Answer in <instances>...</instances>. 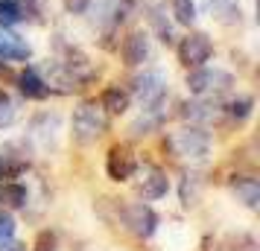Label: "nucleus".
<instances>
[{
  "label": "nucleus",
  "mask_w": 260,
  "mask_h": 251,
  "mask_svg": "<svg viewBox=\"0 0 260 251\" xmlns=\"http://www.w3.org/2000/svg\"><path fill=\"white\" fill-rule=\"evenodd\" d=\"M29 53H32V50H29V44H26L21 35L0 29V59L3 61H26Z\"/></svg>",
  "instance_id": "1a4fd4ad"
},
{
  "label": "nucleus",
  "mask_w": 260,
  "mask_h": 251,
  "mask_svg": "<svg viewBox=\"0 0 260 251\" xmlns=\"http://www.w3.org/2000/svg\"><path fill=\"white\" fill-rule=\"evenodd\" d=\"M129 102H132V94L126 91V88H120V85L106 88L103 96H100V105H103L106 114H123V111L129 108Z\"/></svg>",
  "instance_id": "f8f14e48"
},
{
  "label": "nucleus",
  "mask_w": 260,
  "mask_h": 251,
  "mask_svg": "<svg viewBox=\"0 0 260 251\" xmlns=\"http://www.w3.org/2000/svg\"><path fill=\"white\" fill-rule=\"evenodd\" d=\"M146 56H149V38H146V32H132L123 41V61L129 67H138V64L146 61Z\"/></svg>",
  "instance_id": "9d476101"
},
{
  "label": "nucleus",
  "mask_w": 260,
  "mask_h": 251,
  "mask_svg": "<svg viewBox=\"0 0 260 251\" xmlns=\"http://www.w3.org/2000/svg\"><path fill=\"white\" fill-rule=\"evenodd\" d=\"M88 6H91V0H64V9L71 15H85Z\"/></svg>",
  "instance_id": "5701e85b"
},
{
  "label": "nucleus",
  "mask_w": 260,
  "mask_h": 251,
  "mask_svg": "<svg viewBox=\"0 0 260 251\" xmlns=\"http://www.w3.org/2000/svg\"><path fill=\"white\" fill-rule=\"evenodd\" d=\"M167 190H170V181H167V175L158 167H146L141 172L138 193H141L143 199H149V202H155V199H164Z\"/></svg>",
  "instance_id": "6e6552de"
},
{
  "label": "nucleus",
  "mask_w": 260,
  "mask_h": 251,
  "mask_svg": "<svg viewBox=\"0 0 260 251\" xmlns=\"http://www.w3.org/2000/svg\"><path fill=\"white\" fill-rule=\"evenodd\" d=\"M15 169H18V167H12V164H9V158H0V181L6 178V175H12Z\"/></svg>",
  "instance_id": "393cba45"
},
{
  "label": "nucleus",
  "mask_w": 260,
  "mask_h": 251,
  "mask_svg": "<svg viewBox=\"0 0 260 251\" xmlns=\"http://www.w3.org/2000/svg\"><path fill=\"white\" fill-rule=\"evenodd\" d=\"M211 56H213V44L205 32H190L178 44V61L184 67H202Z\"/></svg>",
  "instance_id": "423d86ee"
},
{
  "label": "nucleus",
  "mask_w": 260,
  "mask_h": 251,
  "mask_svg": "<svg viewBox=\"0 0 260 251\" xmlns=\"http://www.w3.org/2000/svg\"><path fill=\"white\" fill-rule=\"evenodd\" d=\"M26 18L24 0H0V26H15Z\"/></svg>",
  "instance_id": "dca6fc26"
},
{
  "label": "nucleus",
  "mask_w": 260,
  "mask_h": 251,
  "mask_svg": "<svg viewBox=\"0 0 260 251\" xmlns=\"http://www.w3.org/2000/svg\"><path fill=\"white\" fill-rule=\"evenodd\" d=\"M0 251H26V245L15 242V239H0Z\"/></svg>",
  "instance_id": "b1692460"
},
{
  "label": "nucleus",
  "mask_w": 260,
  "mask_h": 251,
  "mask_svg": "<svg viewBox=\"0 0 260 251\" xmlns=\"http://www.w3.org/2000/svg\"><path fill=\"white\" fill-rule=\"evenodd\" d=\"M208 9H211V18H216L219 24H240V3L237 0H208Z\"/></svg>",
  "instance_id": "2eb2a0df"
},
{
  "label": "nucleus",
  "mask_w": 260,
  "mask_h": 251,
  "mask_svg": "<svg viewBox=\"0 0 260 251\" xmlns=\"http://www.w3.org/2000/svg\"><path fill=\"white\" fill-rule=\"evenodd\" d=\"M132 94L143 108H158L167 99V79L161 70H143L132 79Z\"/></svg>",
  "instance_id": "20e7f679"
},
{
  "label": "nucleus",
  "mask_w": 260,
  "mask_h": 251,
  "mask_svg": "<svg viewBox=\"0 0 260 251\" xmlns=\"http://www.w3.org/2000/svg\"><path fill=\"white\" fill-rule=\"evenodd\" d=\"M181 114H184L187 120H193V123H208V120L216 117V108L208 105V102H187Z\"/></svg>",
  "instance_id": "6ab92c4d"
},
{
  "label": "nucleus",
  "mask_w": 260,
  "mask_h": 251,
  "mask_svg": "<svg viewBox=\"0 0 260 251\" xmlns=\"http://www.w3.org/2000/svg\"><path fill=\"white\" fill-rule=\"evenodd\" d=\"M161 120H164V114H161V105L158 108H143V114L135 123H132L129 132L135 134V137H143V134H152L161 129Z\"/></svg>",
  "instance_id": "4468645a"
},
{
  "label": "nucleus",
  "mask_w": 260,
  "mask_h": 251,
  "mask_svg": "<svg viewBox=\"0 0 260 251\" xmlns=\"http://www.w3.org/2000/svg\"><path fill=\"white\" fill-rule=\"evenodd\" d=\"M167 149L181 161H202L211 149V137L202 129H178L167 134Z\"/></svg>",
  "instance_id": "f03ea898"
},
{
  "label": "nucleus",
  "mask_w": 260,
  "mask_h": 251,
  "mask_svg": "<svg viewBox=\"0 0 260 251\" xmlns=\"http://www.w3.org/2000/svg\"><path fill=\"white\" fill-rule=\"evenodd\" d=\"M38 242H41V248H38V251H53L56 237H53V234H41V239H38Z\"/></svg>",
  "instance_id": "a878e982"
},
{
  "label": "nucleus",
  "mask_w": 260,
  "mask_h": 251,
  "mask_svg": "<svg viewBox=\"0 0 260 251\" xmlns=\"http://www.w3.org/2000/svg\"><path fill=\"white\" fill-rule=\"evenodd\" d=\"M12 234H15V219L0 210V239H12Z\"/></svg>",
  "instance_id": "4be33fe9"
},
{
  "label": "nucleus",
  "mask_w": 260,
  "mask_h": 251,
  "mask_svg": "<svg viewBox=\"0 0 260 251\" xmlns=\"http://www.w3.org/2000/svg\"><path fill=\"white\" fill-rule=\"evenodd\" d=\"M18 88H21V94H24L26 99H47V94H50V85L44 82L32 67H26V70L18 76Z\"/></svg>",
  "instance_id": "9b49d317"
},
{
  "label": "nucleus",
  "mask_w": 260,
  "mask_h": 251,
  "mask_svg": "<svg viewBox=\"0 0 260 251\" xmlns=\"http://www.w3.org/2000/svg\"><path fill=\"white\" fill-rule=\"evenodd\" d=\"M234 85V76L228 70H219V67H196V70L187 76V91L196 96H219L225 91H231Z\"/></svg>",
  "instance_id": "7ed1b4c3"
},
{
  "label": "nucleus",
  "mask_w": 260,
  "mask_h": 251,
  "mask_svg": "<svg viewBox=\"0 0 260 251\" xmlns=\"http://www.w3.org/2000/svg\"><path fill=\"white\" fill-rule=\"evenodd\" d=\"M12 120H15V102H12V96L0 88V129L12 126Z\"/></svg>",
  "instance_id": "412c9836"
},
{
  "label": "nucleus",
  "mask_w": 260,
  "mask_h": 251,
  "mask_svg": "<svg viewBox=\"0 0 260 251\" xmlns=\"http://www.w3.org/2000/svg\"><path fill=\"white\" fill-rule=\"evenodd\" d=\"M71 132H73V140L76 144H94V140H100L108 132V120L96 105H88L85 102V105H79L73 111Z\"/></svg>",
  "instance_id": "f257e3e1"
},
{
  "label": "nucleus",
  "mask_w": 260,
  "mask_h": 251,
  "mask_svg": "<svg viewBox=\"0 0 260 251\" xmlns=\"http://www.w3.org/2000/svg\"><path fill=\"white\" fill-rule=\"evenodd\" d=\"M26 199H29V193L24 184H3L0 187V202H6L9 207H26Z\"/></svg>",
  "instance_id": "f3484780"
},
{
  "label": "nucleus",
  "mask_w": 260,
  "mask_h": 251,
  "mask_svg": "<svg viewBox=\"0 0 260 251\" xmlns=\"http://www.w3.org/2000/svg\"><path fill=\"white\" fill-rule=\"evenodd\" d=\"M123 225L129 228L135 237H141V239H149L158 231V213H155L149 204H126L123 207Z\"/></svg>",
  "instance_id": "39448f33"
},
{
  "label": "nucleus",
  "mask_w": 260,
  "mask_h": 251,
  "mask_svg": "<svg viewBox=\"0 0 260 251\" xmlns=\"http://www.w3.org/2000/svg\"><path fill=\"white\" fill-rule=\"evenodd\" d=\"M135 169H138V161H135V152H132L129 146H111L108 149V158H106V172L111 181H129L135 175Z\"/></svg>",
  "instance_id": "0eeeda50"
},
{
  "label": "nucleus",
  "mask_w": 260,
  "mask_h": 251,
  "mask_svg": "<svg viewBox=\"0 0 260 251\" xmlns=\"http://www.w3.org/2000/svg\"><path fill=\"white\" fill-rule=\"evenodd\" d=\"M251 108H254L251 96H237V99L228 102V117L234 120V123H243V120L251 117Z\"/></svg>",
  "instance_id": "aec40b11"
},
{
  "label": "nucleus",
  "mask_w": 260,
  "mask_h": 251,
  "mask_svg": "<svg viewBox=\"0 0 260 251\" xmlns=\"http://www.w3.org/2000/svg\"><path fill=\"white\" fill-rule=\"evenodd\" d=\"M170 9H173L176 24H181V26H190L196 21V6H193V0H170Z\"/></svg>",
  "instance_id": "a211bd4d"
},
{
  "label": "nucleus",
  "mask_w": 260,
  "mask_h": 251,
  "mask_svg": "<svg viewBox=\"0 0 260 251\" xmlns=\"http://www.w3.org/2000/svg\"><path fill=\"white\" fill-rule=\"evenodd\" d=\"M231 190H234V196H237V202H243L246 207H257V202H260V184H257V178H251V175H240V178L231 184Z\"/></svg>",
  "instance_id": "ddd939ff"
}]
</instances>
